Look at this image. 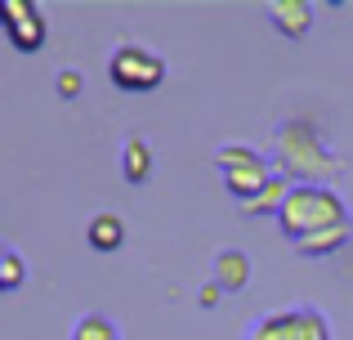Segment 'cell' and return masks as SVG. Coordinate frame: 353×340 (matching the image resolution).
Here are the masks:
<instances>
[{
    "label": "cell",
    "mask_w": 353,
    "mask_h": 340,
    "mask_svg": "<svg viewBox=\"0 0 353 340\" xmlns=\"http://www.w3.org/2000/svg\"><path fill=\"white\" fill-rule=\"evenodd\" d=\"M161 77H165V63L157 59L152 50H143V45H121L112 54V86L117 90H130V94L157 90Z\"/></svg>",
    "instance_id": "6da1fadb"
},
{
    "label": "cell",
    "mask_w": 353,
    "mask_h": 340,
    "mask_svg": "<svg viewBox=\"0 0 353 340\" xmlns=\"http://www.w3.org/2000/svg\"><path fill=\"white\" fill-rule=\"evenodd\" d=\"M340 201L331 197V192H318V188H300L291 201L282 206V224L291 228L295 237H304V233H318L322 228V219H331V224H340Z\"/></svg>",
    "instance_id": "7a4b0ae2"
},
{
    "label": "cell",
    "mask_w": 353,
    "mask_h": 340,
    "mask_svg": "<svg viewBox=\"0 0 353 340\" xmlns=\"http://www.w3.org/2000/svg\"><path fill=\"white\" fill-rule=\"evenodd\" d=\"M250 340H327V323L309 309H291V314H273L250 332Z\"/></svg>",
    "instance_id": "3957f363"
},
{
    "label": "cell",
    "mask_w": 353,
    "mask_h": 340,
    "mask_svg": "<svg viewBox=\"0 0 353 340\" xmlns=\"http://www.w3.org/2000/svg\"><path fill=\"white\" fill-rule=\"evenodd\" d=\"M5 32L18 50H36L45 41V18L27 0H5Z\"/></svg>",
    "instance_id": "277c9868"
},
{
    "label": "cell",
    "mask_w": 353,
    "mask_h": 340,
    "mask_svg": "<svg viewBox=\"0 0 353 340\" xmlns=\"http://www.w3.org/2000/svg\"><path fill=\"white\" fill-rule=\"evenodd\" d=\"M121 237H125V224L117 215H94L90 219V246L94 251H117Z\"/></svg>",
    "instance_id": "5b68a950"
},
{
    "label": "cell",
    "mask_w": 353,
    "mask_h": 340,
    "mask_svg": "<svg viewBox=\"0 0 353 340\" xmlns=\"http://www.w3.org/2000/svg\"><path fill=\"white\" fill-rule=\"evenodd\" d=\"M148 170H152V152H148V143L130 139L125 143V179L139 183V179H148Z\"/></svg>",
    "instance_id": "8992f818"
},
{
    "label": "cell",
    "mask_w": 353,
    "mask_h": 340,
    "mask_svg": "<svg viewBox=\"0 0 353 340\" xmlns=\"http://www.w3.org/2000/svg\"><path fill=\"white\" fill-rule=\"evenodd\" d=\"M215 269H219V278H224V287H241V282H246V255H241V251H224Z\"/></svg>",
    "instance_id": "52a82bcc"
},
{
    "label": "cell",
    "mask_w": 353,
    "mask_h": 340,
    "mask_svg": "<svg viewBox=\"0 0 353 340\" xmlns=\"http://www.w3.org/2000/svg\"><path fill=\"white\" fill-rule=\"evenodd\" d=\"M72 340H117V332H112V323H103V318H81Z\"/></svg>",
    "instance_id": "ba28073f"
},
{
    "label": "cell",
    "mask_w": 353,
    "mask_h": 340,
    "mask_svg": "<svg viewBox=\"0 0 353 340\" xmlns=\"http://www.w3.org/2000/svg\"><path fill=\"white\" fill-rule=\"evenodd\" d=\"M259 179H264V166H259V161H250L246 170H228V188H233V192H246V188L255 192Z\"/></svg>",
    "instance_id": "9c48e42d"
},
{
    "label": "cell",
    "mask_w": 353,
    "mask_h": 340,
    "mask_svg": "<svg viewBox=\"0 0 353 340\" xmlns=\"http://www.w3.org/2000/svg\"><path fill=\"white\" fill-rule=\"evenodd\" d=\"M0 282H5V291H14L18 282H23V264H18L14 251H5V278H0Z\"/></svg>",
    "instance_id": "30bf717a"
},
{
    "label": "cell",
    "mask_w": 353,
    "mask_h": 340,
    "mask_svg": "<svg viewBox=\"0 0 353 340\" xmlns=\"http://www.w3.org/2000/svg\"><path fill=\"white\" fill-rule=\"evenodd\" d=\"M59 94L63 99H77L81 94V77H77V72H63V77H59Z\"/></svg>",
    "instance_id": "8fae6325"
}]
</instances>
